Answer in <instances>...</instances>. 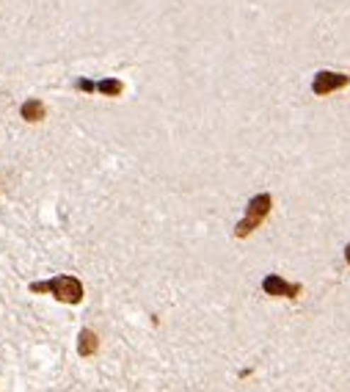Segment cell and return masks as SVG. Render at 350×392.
Returning a JSON list of instances; mask_svg holds the SVG:
<instances>
[{
    "label": "cell",
    "mask_w": 350,
    "mask_h": 392,
    "mask_svg": "<svg viewBox=\"0 0 350 392\" xmlns=\"http://www.w3.org/2000/svg\"><path fill=\"white\" fill-rule=\"evenodd\" d=\"M30 290L33 293H52L64 304H80L83 301V285L75 276H55L50 282H33Z\"/></svg>",
    "instance_id": "6da1fadb"
},
{
    "label": "cell",
    "mask_w": 350,
    "mask_h": 392,
    "mask_svg": "<svg viewBox=\"0 0 350 392\" xmlns=\"http://www.w3.org/2000/svg\"><path fill=\"white\" fill-rule=\"evenodd\" d=\"M273 208V199H271V194H259V196H254L249 202V208H246V218L235 227V235L237 237H246L251 235L265 218H268V213Z\"/></svg>",
    "instance_id": "7a4b0ae2"
},
{
    "label": "cell",
    "mask_w": 350,
    "mask_h": 392,
    "mask_svg": "<svg viewBox=\"0 0 350 392\" xmlns=\"http://www.w3.org/2000/svg\"><path fill=\"white\" fill-rule=\"evenodd\" d=\"M350 83V75H342V72H317L315 80H312V91L315 94H331V91H337V89H345Z\"/></svg>",
    "instance_id": "3957f363"
},
{
    "label": "cell",
    "mask_w": 350,
    "mask_h": 392,
    "mask_svg": "<svg viewBox=\"0 0 350 392\" xmlns=\"http://www.w3.org/2000/svg\"><path fill=\"white\" fill-rule=\"evenodd\" d=\"M262 290L268 293V296H284V298H295L300 293V285H290V282H284L281 276H265V282H262Z\"/></svg>",
    "instance_id": "277c9868"
},
{
    "label": "cell",
    "mask_w": 350,
    "mask_h": 392,
    "mask_svg": "<svg viewBox=\"0 0 350 392\" xmlns=\"http://www.w3.org/2000/svg\"><path fill=\"white\" fill-rule=\"evenodd\" d=\"M97 351V335L91 329H83L80 332V340H77V354L80 357H91Z\"/></svg>",
    "instance_id": "5b68a950"
},
{
    "label": "cell",
    "mask_w": 350,
    "mask_h": 392,
    "mask_svg": "<svg viewBox=\"0 0 350 392\" xmlns=\"http://www.w3.org/2000/svg\"><path fill=\"white\" fill-rule=\"evenodd\" d=\"M45 103L42 100H28L26 105H23V116H26L28 122H42L45 119Z\"/></svg>",
    "instance_id": "8992f818"
},
{
    "label": "cell",
    "mask_w": 350,
    "mask_h": 392,
    "mask_svg": "<svg viewBox=\"0 0 350 392\" xmlns=\"http://www.w3.org/2000/svg\"><path fill=\"white\" fill-rule=\"evenodd\" d=\"M97 91H100V94H108V97H116V94H122V83L113 78L97 80Z\"/></svg>",
    "instance_id": "52a82bcc"
},
{
    "label": "cell",
    "mask_w": 350,
    "mask_h": 392,
    "mask_svg": "<svg viewBox=\"0 0 350 392\" xmlns=\"http://www.w3.org/2000/svg\"><path fill=\"white\" fill-rule=\"evenodd\" d=\"M345 260H348V265H350V243H348V249H345Z\"/></svg>",
    "instance_id": "ba28073f"
}]
</instances>
